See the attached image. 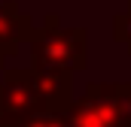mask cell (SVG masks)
Listing matches in <instances>:
<instances>
[{
	"label": "cell",
	"mask_w": 131,
	"mask_h": 127,
	"mask_svg": "<svg viewBox=\"0 0 131 127\" xmlns=\"http://www.w3.org/2000/svg\"><path fill=\"white\" fill-rule=\"evenodd\" d=\"M113 36H116V42H122L131 52V6L113 18Z\"/></svg>",
	"instance_id": "6"
},
{
	"label": "cell",
	"mask_w": 131,
	"mask_h": 127,
	"mask_svg": "<svg viewBox=\"0 0 131 127\" xmlns=\"http://www.w3.org/2000/svg\"><path fill=\"white\" fill-rule=\"evenodd\" d=\"M128 127H131V124H128Z\"/></svg>",
	"instance_id": "8"
},
{
	"label": "cell",
	"mask_w": 131,
	"mask_h": 127,
	"mask_svg": "<svg viewBox=\"0 0 131 127\" xmlns=\"http://www.w3.org/2000/svg\"><path fill=\"white\" fill-rule=\"evenodd\" d=\"M34 18L18 12V6L12 0H3L0 3V55L3 58H15L18 52V42L21 39H31L34 36Z\"/></svg>",
	"instance_id": "5"
},
{
	"label": "cell",
	"mask_w": 131,
	"mask_h": 127,
	"mask_svg": "<svg viewBox=\"0 0 131 127\" xmlns=\"http://www.w3.org/2000/svg\"><path fill=\"white\" fill-rule=\"evenodd\" d=\"M34 112H46L31 82V67L28 70H6L0 82V121L3 124H18Z\"/></svg>",
	"instance_id": "3"
},
{
	"label": "cell",
	"mask_w": 131,
	"mask_h": 127,
	"mask_svg": "<svg viewBox=\"0 0 131 127\" xmlns=\"http://www.w3.org/2000/svg\"><path fill=\"white\" fill-rule=\"evenodd\" d=\"M3 64H6V58H3V55H0V70H3Z\"/></svg>",
	"instance_id": "7"
},
{
	"label": "cell",
	"mask_w": 131,
	"mask_h": 127,
	"mask_svg": "<svg viewBox=\"0 0 131 127\" xmlns=\"http://www.w3.org/2000/svg\"><path fill=\"white\" fill-rule=\"evenodd\" d=\"M31 67L34 70H64L79 73L89 67V30L61 27L58 15H46L43 27L31 36Z\"/></svg>",
	"instance_id": "1"
},
{
	"label": "cell",
	"mask_w": 131,
	"mask_h": 127,
	"mask_svg": "<svg viewBox=\"0 0 131 127\" xmlns=\"http://www.w3.org/2000/svg\"><path fill=\"white\" fill-rule=\"evenodd\" d=\"M70 127H128L131 124V82H92L85 94L67 106Z\"/></svg>",
	"instance_id": "2"
},
{
	"label": "cell",
	"mask_w": 131,
	"mask_h": 127,
	"mask_svg": "<svg viewBox=\"0 0 131 127\" xmlns=\"http://www.w3.org/2000/svg\"><path fill=\"white\" fill-rule=\"evenodd\" d=\"M31 82L46 112H67V106L73 103V73L31 67Z\"/></svg>",
	"instance_id": "4"
}]
</instances>
